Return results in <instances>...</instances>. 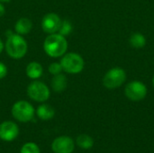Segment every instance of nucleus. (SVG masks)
Wrapping results in <instances>:
<instances>
[{
  "mask_svg": "<svg viewBox=\"0 0 154 153\" xmlns=\"http://www.w3.org/2000/svg\"><path fill=\"white\" fill-rule=\"evenodd\" d=\"M51 150L54 153H72L75 150V142L69 136H59L53 140Z\"/></svg>",
  "mask_w": 154,
  "mask_h": 153,
  "instance_id": "9",
  "label": "nucleus"
},
{
  "mask_svg": "<svg viewBox=\"0 0 154 153\" xmlns=\"http://www.w3.org/2000/svg\"><path fill=\"white\" fill-rule=\"evenodd\" d=\"M11 0H0V2L1 3H8V2H10Z\"/></svg>",
  "mask_w": 154,
  "mask_h": 153,
  "instance_id": "23",
  "label": "nucleus"
},
{
  "mask_svg": "<svg viewBox=\"0 0 154 153\" xmlns=\"http://www.w3.org/2000/svg\"><path fill=\"white\" fill-rule=\"evenodd\" d=\"M27 96L32 100L38 103L46 102L51 96L49 87L38 79L32 80L27 87Z\"/></svg>",
  "mask_w": 154,
  "mask_h": 153,
  "instance_id": "6",
  "label": "nucleus"
},
{
  "mask_svg": "<svg viewBox=\"0 0 154 153\" xmlns=\"http://www.w3.org/2000/svg\"><path fill=\"white\" fill-rule=\"evenodd\" d=\"M76 144L82 150H90L94 146V140L88 134H80L77 137Z\"/></svg>",
  "mask_w": 154,
  "mask_h": 153,
  "instance_id": "16",
  "label": "nucleus"
},
{
  "mask_svg": "<svg viewBox=\"0 0 154 153\" xmlns=\"http://www.w3.org/2000/svg\"><path fill=\"white\" fill-rule=\"evenodd\" d=\"M25 73L26 76L32 80L39 79L43 74V68L41 63L37 61H32L27 64Z\"/></svg>",
  "mask_w": 154,
  "mask_h": 153,
  "instance_id": "11",
  "label": "nucleus"
},
{
  "mask_svg": "<svg viewBox=\"0 0 154 153\" xmlns=\"http://www.w3.org/2000/svg\"><path fill=\"white\" fill-rule=\"evenodd\" d=\"M11 113L13 117L18 122L28 123L33 119L35 115V109L28 101L19 100L13 105Z\"/></svg>",
  "mask_w": 154,
  "mask_h": 153,
  "instance_id": "4",
  "label": "nucleus"
},
{
  "mask_svg": "<svg viewBox=\"0 0 154 153\" xmlns=\"http://www.w3.org/2000/svg\"><path fill=\"white\" fill-rule=\"evenodd\" d=\"M20 153H41V151L36 143L26 142L22 146Z\"/></svg>",
  "mask_w": 154,
  "mask_h": 153,
  "instance_id": "18",
  "label": "nucleus"
},
{
  "mask_svg": "<svg viewBox=\"0 0 154 153\" xmlns=\"http://www.w3.org/2000/svg\"><path fill=\"white\" fill-rule=\"evenodd\" d=\"M5 13V5H3V3H1V2H0V17L4 16Z\"/></svg>",
  "mask_w": 154,
  "mask_h": 153,
  "instance_id": "21",
  "label": "nucleus"
},
{
  "mask_svg": "<svg viewBox=\"0 0 154 153\" xmlns=\"http://www.w3.org/2000/svg\"><path fill=\"white\" fill-rule=\"evenodd\" d=\"M62 20L55 13L46 14L42 20V29L44 32L48 34L56 33L59 32Z\"/></svg>",
  "mask_w": 154,
  "mask_h": 153,
  "instance_id": "8",
  "label": "nucleus"
},
{
  "mask_svg": "<svg viewBox=\"0 0 154 153\" xmlns=\"http://www.w3.org/2000/svg\"><path fill=\"white\" fill-rule=\"evenodd\" d=\"M146 42H147V40L145 38V36L141 32H135V33L132 34L129 39L130 45L135 49L143 48L146 45Z\"/></svg>",
  "mask_w": 154,
  "mask_h": 153,
  "instance_id": "15",
  "label": "nucleus"
},
{
  "mask_svg": "<svg viewBox=\"0 0 154 153\" xmlns=\"http://www.w3.org/2000/svg\"><path fill=\"white\" fill-rule=\"evenodd\" d=\"M19 127L13 121H5L0 124V139L5 142H12L17 138Z\"/></svg>",
  "mask_w": 154,
  "mask_h": 153,
  "instance_id": "10",
  "label": "nucleus"
},
{
  "mask_svg": "<svg viewBox=\"0 0 154 153\" xmlns=\"http://www.w3.org/2000/svg\"><path fill=\"white\" fill-rule=\"evenodd\" d=\"M67 84H68L67 77L62 73L53 76L51 83L52 90L57 93L63 92L67 87Z\"/></svg>",
  "mask_w": 154,
  "mask_h": 153,
  "instance_id": "14",
  "label": "nucleus"
},
{
  "mask_svg": "<svg viewBox=\"0 0 154 153\" xmlns=\"http://www.w3.org/2000/svg\"><path fill=\"white\" fill-rule=\"evenodd\" d=\"M152 87H154V75H153V77H152Z\"/></svg>",
  "mask_w": 154,
  "mask_h": 153,
  "instance_id": "24",
  "label": "nucleus"
},
{
  "mask_svg": "<svg viewBox=\"0 0 154 153\" xmlns=\"http://www.w3.org/2000/svg\"><path fill=\"white\" fill-rule=\"evenodd\" d=\"M35 114L39 119H41L42 121H49L54 117L55 110L51 106L43 103L37 107Z\"/></svg>",
  "mask_w": 154,
  "mask_h": 153,
  "instance_id": "13",
  "label": "nucleus"
},
{
  "mask_svg": "<svg viewBox=\"0 0 154 153\" xmlns=\"http://www.w3.org/2000/svg\"><path fill=\"white\" fill-rule=\"evenodd\" d=\"M43 50L51 58H61L68 50V41L59 32L49 34L43 41Z\"/></svg>",
  "mask_w": 154,
  "mask_h": 153,
  "instance_id": "1",
  "label": "nucleus"
},
{
  "mask_svg": "<svg viewBox=\"0 0 154 153\" xmlns=\"http://www.w3.org/2000/svg\"><path fill=\"white\" fill-rule=\"evenodd\" d=\"M5 50L10 58L14 60H20L26 55L28 44L23 35L14 32L9 37H6Z\"/></svg>",
  "mask_w": 154,
  "mask_h": 153,
  "instance_id": "2",
  "label": "nucleus"
},
{
  "mask_svg": "<svg viewBox=\"0 0 154 153\" xmlns=\"http://www.w3.org/2000/svg\"><path fill=\"white\" fill-rule=\"evenodd\" d=\"M73 31V25L72 23H70V21L69 20H62L61 22V24H60V30H59V33L63 35V36H68Z\"/></svg>",
  "mask_w": 154,
  "mask_h": 153,
  "instance_id": "17",
  "label": "nucleus"
},
{
  "mask_svg": "<svg viewBox=\"0 0 154 153\" xmlns=\"http://www.w3.org/2000/svg\"><path fill=\"white\" fill-rule=\"evenodd\" d=\"M48 70H49L50 74H51L52 76L60 74L63 71L62 67L60 65V62H52V63H51L49 65V67H48Z\"/></svg>",
  "mask_w": 154,
  "mask_h": 153,
  "instance_id": "19",
  "label": "nucleus"
},
{
  "mask_svg": "<svg viewBox=\"0 0 154 153\" xmlns=\"http://www.w3.org/2000/svg\"><path fill=\"white\" fill-rule=\"evenodd\" d=\"M5 50V43L2 41V40L0 39V54L2 53V51Z\"/></svg>",
  "mask_w": 154,
  "mask_h": 153,
  "instance_id": "22",
  "label": "nucleus"
},
{
  "mask_svg": "<svg viewBox=\"0 0 154 153\" xmlns=\"http://www.w3.org/2000/svg\"><path fill=\"white\" fill-rule=\"evenodd\" d=\"M60 62L63 71L72 75L79 74L85 67L84 59L76 52H66L61 57Z\"/></svg>",
  "mask_w": 154,
  "mask_h": 153,
  "instance_id": "3",
  "label": "nucleus"
},
{
  "mask_svg": "<svg viewBox=\"0 0 154 153\" xmlns=\"http://www.w3.org/2000/svg\"><path fill=\"white\" fill-rule=\"evenodd\" d=\"M32 29V23L29 18L22 17L18 19L14 24V32L20 35L28 34Z\"/></svg>",
  "mask_w": 154,
  "mask_h": 153,
  "instance_id": "12",
  "label": "nucleus"
},
{
  "mask_svg": "<svg viewBox=\"0 0 154 153\" xmlns=\"http://www.w3.org/2000/svg\"><path fill=\"white\" fill-rule=\"evenodd\" d=\"M126 72L124 69L116 67L110 69L104 76L102 79L103 86L109 89L114 90L120 87L126 81Z\"/></svg>",
  "mask_w": 154,
  "mask_h": 153,
  "instance_id": "5",
  "label": "nucleus"
},
{
  "mask_svg": "<svg viewBox=\"0 0 154 153\" xmlns=\"http://www.w3.org/2000/svg\"><path fill=\"white\" fill-rule=\"evenodd\" d=\"M7 72H8V69H7L6 65L0 61V79L5 78L7 75Z\"/></svg>",
  "mask_w": 154,
  "mask_h": 153,
  "instance_id": "20",
  "label": "nucleus"
},
{
  "mask_svg": "<svg viewBox=\"0 0 154 153\" xmlns=\"http://www.w3.org/2000/svg\"><path fill=\"white\" fill-rule=\"evenodd\" d=\"M148 94V88L144 83L139 80H134L126 84L125 87V96L133 102L143 100Z\"/></svg>",
  "mask_w": 154,
  "mask_h": 153,
  "instance_id": "7",
  "label": "nucleus"
}]
</instances>
